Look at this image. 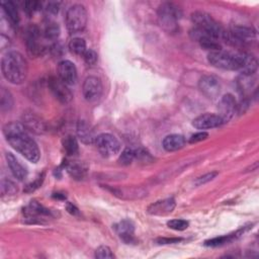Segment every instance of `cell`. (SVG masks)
I'll return each mask as SVG.
<instances>
[{
  "instance_id": "30",
  "label": "cell",
  "mask_w": 259,
  "mask_h": 259,
  "mask_svg": "<svg viewBox=\"0 0 259 259\" xmlns=\"http://www.w3.org/2000/svg\"><path fill=\"white\" fill-rule=\"evenodd\" d=\"M69 49L72 53L75 55L83 56V54L86 52V42L81 37H74L69 42Z\"/></svg>"
},
{
  "instance_id": "26",
  "label": "cell",
  "mask_w": 259,
  "mask_h": 259,
  "mask_svg": "<svg viewBox=\"0 0 259 259\" xmlns=\"http://www.w3.org/2000/svg\"><path fill=\"white\" fill-rule=\"evenodd\" d=\"M253 79L252 75H245L240 74V76L236 80V85L238 88V91L242 93L243 95H246L251 92V88L253 87Z\"/></svg>"
},
{
  "instance_id": "14",
  "label": "cell",
  "mask_w": 259,
  "mask_h": 259,
  "mask_svg": "<svg viewBox=\"0 0 259 259\" xmlns=\"http://www.w3.org/2000/svg\"><path fill=\"white\" fill-rule=\"evenodd\" d=\"M238 104L235 97L230 93L225 94L219 101L218 115L223 122H227L234 116Z\"/></svg>"
},
{
  "instance_id": "18",
  "label": "cell",
  "mask_w": 259,
  "mask_h": 259,
  "mask_svg": "<svg viewBox=\"0 0 259 259\" xmlns=\"http://www.w3.org/2000/svg\"><path fill=\"white\" fill-rule=\"evenodd\" d=\"M258 68L257 59L248 53H239V70L241 74L253 75Z\"/></svg>"
},
{
  "instance_id": "23",
  "label": "cell",
  "mask_w": 259,
  "mask_h": 259,
  "mask_svg": "<svg viewBox=\"0 0 259 259\" xmlns=\"http://www.w3.org/2000/svg\"><path fill=\"white\" fill-rule=\"evenodd\" d=\"M186 140L182 135L178 134H172L169 136H166L162 142L163 148L168 152H173L182 149L185 146Z\"/></svg>"
},
{
  "instance_id": "12",
  "label": "cell",
  "mask_w": 259,
  "mask_h": 259,
  "mask_svg": "<svg viewBox=\"0 0 259 259\" xmlns=\"http://www.w3.org/2000/svg\"><path fill=\"white\" fill-rule=\"evenodd\" d=\"M189 35L194 41L198 42L199 46L204 50H208L210 52L222 50V47L217 38H214L213 36L209 35L205 31L197 27H193L192 29H190Z\"/></svg>"
},
{
  "instance_id": "32",
  "label": "cell",
  "mask_w": 259,
  "mask_h": 259,
  "mask_svg": "<svg viewBox=\"0 0 259 259\" xmlns=\"http://www.w3.org/2000/svg\"><path fill=\"white\" fill-rule=\"evenodd\" d=\"M1 194L2 195H14L17 193L18 188L14 182L8 179H3L1 181Z\"/></svg>"
},
{
  "instance_id": "35",
  "label": "cell",
  "mask_w": 259,
  "mask_h": 259,
  "mask_svg": "<svg viewBox=\"0 0 259 259\" xmlns=\"http://www.w3.org/2000/svg\"><path fill=\"white\" fill-rule=\"evenodd\" d=\"M42 3L38 2V1H25L23 3V9L25 11V13L30 16L32 15L35 11L39 10L41 7Z\"/></svg>"
},
{
  "instance_id": "4",
  "label": "cell",
  "mask_w": 259,
  "mask_h": 259,
  "mask_svg": "<svg viewBox=\"0 0 259 259\" xmlns=\"http://www.w3.org/2000/svg\"><path fill=\"white\" fill-rule=\"evenodd\" d=\"M180 16V9L173 3L164 2L158 8L159 24L168 33H174L177 31Z\"/></svg>"
},
{
  "instance_id": "7",
  "label": "cell",
  "mask_w": 259,
  "mask_h": 259,
  "mask_svg": "<svg viewBox=\"0 0 259 259\" xmlns=\"http://www.w3.org/2000/svg\"><path fill=\"white\" fill-rule=\"evenodd\" d=\"M44 36V35H42ZM39 28L35 24H30L25 30L26 51L31 57H39L45 54L47 47L45 46Z\"/></svg>"
},
{
  "instance_id": "44",
  "label": "cell",
  "mask_w": 259,
  "mask_h": 259,
  "mask_svg": "<svg viewBox=\"0 0 259 259\" xmlns=\"http://www.w3.org/2000/svg\"><path fill=\"white\" fill-rule=\"evenodd\" d=\"M67 210L71 213V214H78V208L74 205V204H72V203H68L67 204Z\"/></svg>"
},
{
  "instance_id": "43",
  "label": "cell",
  "mask_w": 259,
  "mask_h": 259,
  "mask_svg": "<svg viewBox=\"0 0 259 259\" xmlns=\"http://www.w3.org/2000/svg\"><path fill=\"white\" fill-rule=\"evenodd\" d=\"M182 239L181 238H160L157 240L158 244H173V243H178L180 242Z\"/></svg>"
},
{
  "instance_id": "39",
  "label": "cell",
  "mask_w": 259,
  "mask_h": 259,
  "mask_svg": "<svg viewBox=\"0 0 259 259\" xmlns=\"http://www.w3.org/2000/svg\"><path fill=\"white\" fill-rule=\"evenodd\" d=\"M218 174H219V173L215 172V171L206 173V174H204V175H202V176L196 178V180H195L194 183H195L196 185H203V184H205V183H207V182L213 180V179L218 176Z\"/></svg>"
},
{
  "instance_id": "15",
  "label": "cell",
  "mask_w": 259,
  "mask_h": 259,
  "mask_svg": "<svg viewBox=\"0 0 259 259\" xmlns=\"http://www.w3.org/2000/svg\"><path fill=\"white\" fill-rule=\"evenodd\" d=\"M58 77L66 84L73 85L77 81V69L69 60H63L58 64Z\"/></svg>"
},
{
  "instance_id": "37",
  "label": "cell",
  "mask_w": 259,
  "mask_h": 259,
  "mask_svg": "<svg viewBox=\"0 0 259 259\" xmlns=\"http://www.w3.org/2000/svg\"><path fill=\"white\" fill-rule=\"evenodd\" d=\"M84 62L89 66H94L98 61V55L93 50H86V52L83 54Z\"/></svg>"
},
{
  "instance_id": "38",
  "label": "cell",
  "mask_w": 259,
  "mask_h": 259,
  "mask_svg": "<svg viewBox=\"0 0 259 259\" xmlns=\"http://www.w3.org/2000/svg\"><path fill=\"white\" fill-rule=\"evenodd\" d=\"M44 178H45V174L41 173L39 176L36 177V179H35L33 182H31V183H29V184L26 185L24 191L27 192V193H30V192L36 190V189L41 185V183H42V181H44Z\"/></svg>"
},
{
  "instance_id": "28",
  "label": "cell",
  "mask_w": 259,
  "mask_h": 259,
  "mask_svg": "<svg viewBox=\"0 0 259 259\" xmlns=\"http://www.w3.org/2000/svg\"><path fill=\"white\" fill-rule=\"evenodd\" d=\"M62 145H63V149L67 155L73 156L78 153L79 146H78V142L75 137H73V136L65 137L62 141Z\"/></svg>"
},
{
  "instance_id": "5",
  "label": "cell",
  "mask_w": 259,
  "mask_h": 259,
  "mask_svg": "<svg viewBox=\"0 0 259 259\" xmlns=\"http://www.w3.org/2000/svg\"><path fill=\"white\" fill-rule=\"evenodd\" d=\"M87 11L82 4H74L66 11L65 23L70 33L81 32L87 24Z\"/></svg>"
},
{
  "instance_id": "6",
  "label": "cell",
  "mask_w": 259,
  "mask_h": 259,
  "mask_svg": "<svg viewBox=\"0 0 259 259\" xmlns=\"http://www.w3.org/2000/svg\"><path fill=\"white\" fill-rule=\"evenodd\" d=\"M208 63L215 68L224 70H239V53L226 52L223 50L209 52Z\"/></svg>"
},
{
  "instance_id": "34",
  "label": "cell",
  "mask_w": 259,
  "mask_h": 259,
  "mask_svg": "<svg viewBox=\"0 0 259 259\" xmlns=\"http://www.w3.org/2000/svg\"><path fill=\"white\" fill-rule=\"evenodd\" d=\"M134 160H135V150L130 149V148H125L121 152L119 159H118V161L122 165H130Z\"/></svg>"
},
{
  "instance_id": "25",
  "label": "cell",
  "mask_w": 259,
  "mask_h": 259,
  "mask_svg": "<svg viewBox=\"0 0 259 259\" xmlns=\"http://www.w3.org/2000/svg\"><path fill=\"white\" fill-rule=\"evenodd\" d=\"M77 136L78 138L81 140V142H83L84 144H92L95 141V136L93 131L91 130L90 125L84 121V120H80L77 124Z\"/></svg>"
},
{
  "instance_id": "27",
  "label": "cell",
  "mask_w": 259,
  "mask_h": 259,
  "mask_svg": "<svg viewBox=\"0 0 259 259\" xmlns=\"http://www.w3.org/2000/svg\"><path fill=\"white\" fill-rule=\"evenodd\" d=\"M242 234V231H237L236 233L233 234H229V235H225V236H221V237H217V238H212L210 240H207L204 242L205 246L208 247H218V246H222L226 243H229L231 241H233L234 239L238 238L240 235Z\"/></svg>"
},
{
  "instance_id": "11",
  "label": "cell",
  "mask_w": 259,
  "mask_h": 259,
  "mask_svg": "<svg viewBox=\"0 0 259 259\" xmlns=\"http://www.w3.org/2000/svg\"><path fill=\"white\" fill-rule=\"evenodd\" d=\"M102 82L96 76H88L83 83L82 91L84 98L89 102L98 100L102 94Z\"/></svg>"
},
{
  "instance_id": "31",
  "label": "cell",
  "mask_w": 259,
  "mask_h": 259,
  "mask_svg": "<svg viewBox=\"0 0 259 259\" xmlns=\"http://www.w3.org/2000/svg\"><path fill=\"white\" fill-rule=\"evenodd\" d=\"M60 34V27L58 25V23L56 22H49L42 32V35L46 39H50V40H55Z\"/></svg>"
},
{
  "instance_id": "16",
  "label": "cell",
  "mask_w": 259,
  "mask_h": 259,
  "mask_svg": "<svg viewBox=\"0 0 259 259\" xmlns=\"http://www.w3.org/2000/svg\"><path fill=\"white\" fill-rule=\"evenodd\" d=\"M22 123L26 130H29L30 132L37 135L44 134L47 131L46 122L32 111L23 112Z\"/></svg>"
},
{
  "instance_id": "2",
  "label": "cell",
  "mask_w": 259,
  "mask_h": 259,
  "mask_svg": "<svg viewBox=\"0 0 259 259\" xmlns=\"http://www.w3.org/2000/svg\"><path fill=\"white\" fill-rule=\"evenodd\" d=\"M27 62L19 52L10 51L2 57V74L12 84L23 83L27 76Z\"/></svg>"
},
{
  "instance_id": "40",
  "label": "cell",
  "mask_w": 259,
  "mask_h": 259,
  "mask_svg": "<svg viewBox=\"0 0 259 259\" xmlns=\"http://www.w3.org/2000/svg\"><path fill=\"white\" fill-rule=\"evenodd\" d=\"M135 159H138L139 161L142 162H151L153 160V158L151 157V155L144 149H139L135 151Z\"/></svg>"
},
{
  "instance_id": "8",
  "label": "cell",
  "mask_w": 259,
  "mask_h": 259,
  "mask_svg": "<svg viewBox=\"0 0 259 259\" xmlns=\"http://www.w3.org/2000/svg\"><path fill=\"white\" fill-rule=\"evenodd\" d=\"M94 144L100 154L104 157L116 155L120 151L119 141L111 134H100L95 138Z\"/></svg>"
},
{
  "instance_id": "19",
  "label": "cell",
  "mask_w": 259,
  "mask_h": 259,
  "mask_svg": "<svg viewBox=\"0 0 259 259\" xmlns=\"http://www.w3.org/2000/svg\"><path fill=\"white\" fill-rule=\"evenodd\" d=\"M175 200L173 198H166L156 201L148 207V212L154 215H165L171 213L175 208Z\"/></svg>"
},
{
  "instance_id": "3",
  "label": "cell",
  "mask_w": 259,
  "mask_h": 259,
  "mask_svg": "<svg viewBox=\"0 0 259 259\" xmlns=\"http://www.w3.org/2000/svg\"><path fill=\"white\" fill-rule=\"evenodd\" d=\"M191 21L194 27L205 31L218 40L226 39L227 31L208 13L204 11H194L191 13Z\"/></svg>"
},
{
  "instance_id": "42",
  "label": "cell",
  "mask_w": 259,
  "mask_h": 259,
  "mask_svg": "<svg viewBox=\"0 0 259 259\" xmlns=\"http://www.w3.org/2000/svg\"><path fill=\"white\" fill-rule=\"evenodd\" d=\"M60 2H49L47 3V6H46V10L48 13H51V14H57L58 11H59V8H60Z\"/></svg>"
},
{
  "instance_id": "24",
  "label": "cell",
  "mask_w": 259,
  "mask_h": 259,
  "mask_svg": "<svg viewBox=\"0 0 259 259\" xmlns=\"http://www.w3.org/2000/svg\"><path fill=\"white\" fill-rule=\"evenodd\" d=\"M65 167L70 176L77 180L83 179L87 173V166L80 161H69L66 163Z\"/></svg>"
},
{
  "instance_id": "22",
  "label": "cell",
  "mask_w": 259,
  "mask_h": 259,
  "mask_svg": "<svg viewBox=\"0 0 259 259\" xmlns=\"http://www.w3.org/2000/svg\"><path fill=\"white\" fill-rule=\"evenodd\" d=\"M5 157H6L8 167H9L10 171L12 172L13 176L15 178H17L18 180H20V181L24 180L27 176V171L20 164V162L17 160V158L12 153H6Z\"/></svg>"
},
{
  "instance_id": "41",
  "label": "cell",
  "mask_w": 259,
  "mask_h": 259,
  "mask_svg": "<svg viewBox=\"0 0 259 259\" xmlns=\"http://www.w3.org/2000/svg\"><path fill=\"white\" fill-rule=\"evenodd\" d=\"M207 137H208V134H207L206 132H203V131H202V132H198V133H196V134H194V135H192V136L190 137L189 143H190V144H193V143L201 142V141L207 139Z\"/></svg>"
},
{
  "instance_id": "13",
  "label": "cell",
  "mask_w": 259,
  "mask_h": 259,
  "mask_svg": "<svg viewBox=\"0 0 259 259\" xmlns=\"http://www.w3.org/2000/svg\"><path fill=\"white\" fill-rule=\"evenodd\" d=\"M198 88L201 93L209 99H214L220 95V80L212 75H204L198 81Z\"/></svg>"
},
{
  "instance_id": "29",
  "label": "cell",
  "mask_w": 259,
  "mask_h": 259,
  "mask_svg": "<svg viewBox=\"0 0 259 259\" xmlns=\"http://www.w3.org/2000/svg\"><path fill=\"white\" fill-rule=\"evenodd\" d=\"M13 106V97L11 93L6 89L2 88L0 92V107L1 111H8Z\"/></svg>"
},
{
  "instance_id": "36",
  "label": "cell",
  "mask_w": 259,
  "mask_h": 259,
  "mask_svg": "<svg viewBox=\"0 0 259 259\" xmlns=\"http://www.w3.org/2000/svg\"><path fill=\"white\" fill-rule=\"evenodd\" d=\"M188 222L185 220L181 219H176V220H171L167 223V226L175 231H183L188 228Z\"/></svg>"
},
{
  "instance_id": "33",
  "label": "cell",
  "mask_w": 259,
  "mask_h": 259,
  "mask_svg": "<svg viewBox=\"0 0 259 259\" xmlns=\"http://www.w3.org/2000/svg\"><path fill=\"white\" fill-rule=\"evenodd\" d=\"M94 256H95V258H98V259H112V258H114V255L111 252V249L108 246H105V245L99 246L95 250Z\"/></svg>"
},
{
  "instance_id": "10",
  "label": "cell",
  "mask_w": 259,
  "mask_h": 259,
  "mask_svg": "<svg viewBox=\"0 0 259 259\" xmlns=\"http://www.w3.org/2000/svg\"><path fill=\"white\" fill-rule=\"evenodd\" d=\"M48 84L56 99H58L61 103L66 104L72 100L73 94L69 88V85L63 82L59 77H50Z\"/></svg>"
},
{
  "instance_id": "1",
  "label": "cell",
  "mask_w": 259,
  "mask_h": 259,
  "mask_svg": "<svg viewBox=\"0 0 259 259\" xmlns=\"http://www.w3.org/2000/svg\"><path fill=\"white\" fill-rule=\"evenodd\" d=\"M3 134L8 144L28 161L36 163L39 160V149L26 132L23 123L16 121L9 122L4 125Z\"/></svg>"
},
{
  "instance_id": "21",
  "label": "cell",
  "mask_w": 259,
  "mask_h": 259,
  "mask_svg": "<svg viewBox=\"0 0 259 259\" xmlns=\"http://www.w3.org/2000/svg\"><path fill=\"white\" fill-rule=\"evenodd\" d=\"M2 12L6 17V20L9 24L14 28L18 26L19 23V14L17 10V6L12 1H2L1 2Z\"/></svg>"
},
{
  "instance_id": "20",
  "label": "cell",
  "mask_w": 259,
  "mask_h": 259,
  "mask_svg": "<svg viewBox=\"0 0 259 259\" xmlns=\"http://www.w3.org/2000/svg\"><path fill=\"white\" fill-rule=\"evenodd\" d=\"M114 229H115L117 235L126 244H131V243L136 242V239H135V236H134L135 228H134V224L131 221L123 220V221L119 222L118 224H116L114 226Z\"/></svg>"
},
{
  "instance_id": "9",
  "label": "cell",
  "mask_w": 259,
  "mask_h": 259,
  "mask_svg": "<svg viewBox=\"0 0 259 259\" xmlns=\"http://www.w3.org/2000/svg\"><path fill=\"white\" fill-rule=\"evenodd\" d=\"M256 39V30L250 26L244 25H233L231 30L227 32L226 41L232 44H249Z\"/></svg>"
},
{
  "instance_id": "17",
  "label": "cell",
  "mask_w": 259,
  "mask_h": 259,
  "mask_svg": "<svg viewBox=\"0 0 259 259\" xmlns=\"http://www.w3.org/2000/svg\"><path fill=\"white\" fill-rule=\"evenodd\" d=\"M223 123L220 116L214 113H203L192 120V125L198 130H209L218 127Z\"/></svg>"
}]
</instances>
